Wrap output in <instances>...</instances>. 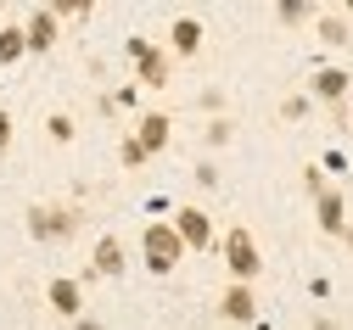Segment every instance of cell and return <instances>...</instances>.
<instances>
[{
  "label": "cell",
  "mask_w": 353,
  "mask_h": 330,
  "mask_svg": "<svg viewBox=\"0 0 353 330\" xmlns=\"http://www.w3.org/2000/svg\"><path fill=\"white\" fill-rule=\"evenodd\" d=\"M202 39H208L202 17H174V23H168V51H174V56H196Z\"/></svg>",
  "instance_id": "cell-11"
},
{
  "label": "cell",
  "mask_w": 353,
  "mask_h": 330,
  "mask_svg": "<svg viewBox=\"0 0 353 330\" xmlns=\"http://www.w3.org/2000/svg\"><path fill=\"white\" fill-rule=\"evenodd\" d=\"M90 6H96V0H51L57 23H68V17H90Z\"/></svg>",
  "instance_id": "cell-17"
},
{
  "label": "cell",
  "mask_w": 353,
  "mask_h": 330,
  "mask_svg": "<svg viewBox=\"0 0 353 330\" xmlns=\"http://www.w3.org/2000/svg\"><path fill=\"white\" fill-rule=\"evenodd\" d=\"M347 90H353V73H347V68H320V73H314V84H308V96L325 101V107H342Z\"/></svg>",
  "instance_id": "cell-10"
},
{
  "label": "cell",
  "mask_w": 353,
  "mask_h": 330,
  "mask_svg": "<svg viewBox=\"0 0 353 330\" xmlns=\"http://www.w3.org/2000/svg\"><path fill=\"white\" fill-rule=\"evenodd\" d=\"M141 101V84H123V90H112V107H135Z\"/></svg>",
  "instance_id": "cell-24"
},
{
  "label": "cell",
  "mask_w": 353,
  "mask_h": 330,
  "mask_svg": "<svg viewBox=\"0 0 353 330\" xmlns=\"http://www.w3.org/2000/svg\"><path fill=\"white\" fill-rule=\"evenodd\" d=\"M314 218H320L325 235H336V241H342V229H347V207H342V191H336V185H325V191L314 196Z\"/></svg>",
  "instance_id": "cell-12"
},
{
  "label": "cell",
  "mask_w": 353,
  "mask_h": 330,
  "mask_svg": "<svg viewBox=\"0 0 353 330\" xmlns=\"http://www.w3.org/2000/svg\"><path fill=\"white\" fill-rule=\"evenodd\" d=\"M225 263H230V274L241 280V286H252V280L263 274V252H258V241H252L247 224H230L225 229Z\"/></svg>",
  "instance_id": "cell-2"
},
{
  "label": "cell",
  "mask_w": 353,
  "mask_h": 330,
  "mask_svg": "<svg viewBox=\"0 0 353 330\" xmlns=\"http://www.w3.org/2000/svg\"><path fill=\"white\" fill-rule=\"evenodd\" d=\"M123 51H129V62H135V73H141V84H146V90H168V79H174V62L157 51L152 39H141V34H135V39L123 45Z\"/></svg>",
  "instance_id": "cell-4"
},
{
  "label": "cell",
  "mask_w": 353,
  "mask_h": 330,
  "mask_svg": "<svg viewBox=\"0 0 353 330\" xmlns=\"http://www.w3.org/2000/svg\"><path fill=\"white\" fill-rule=\"evenodd\" d=\"M46 302H51L62 319H79V313H84V286H79L73 274H57L51 286H46Z\"/></svg>",
  "instance_id": "cell-9"
},
{
  "label": "cell",
  "mask_w": 353,
  "mask_h": 330,
  "mask_svg": "<svg viewBox=\"0 0 353 330\" xmlns=\"http://www.w3.org/2000/svg\"><path fill=\"white\" fill-rule=\"evenodd\" d=\"M174 229H180V241H185V252H208L213 247V218L202 213V207H180L168 218Z\"/></svg>",
  "instance_id": "cell-5"
},
{
  "label": "cell",
  "mask_w": 353,
  "mask_h": 330,
  "mask_svg": "<svg viewBox=\"0 0 353 330\" xmlns=\"http://www.w3.org/2000/svg\"><path fill=\"white\" fill-rule=\"evenodd\" d=\"M23 34H28V51H57L62 23H57V12H51V6H39V12L23 23Z\"/></svg>",
  "instance_id": "cell-13"
},
{
  "label": "cell",
  "mask_w": 353,
  "mask_h": 330,
  "mask_svg": "<svg viewBox=\"0 0 353 330\" xmlns=\"http://www.w3.org/2000/svg\"><path fill=\"white\" fill-rule=\"evenodd\" d=\"M129 269V252H123V241L118 235H101V241L90 247V274H101V280H118Z\"/></svg>",
  "instance_id": "cell-8"
},
{
  "label": "cell",
  "mask_w": 353,
  "mask_h": 330,
  "mask_svg": "<svg viewBox=\"0 0 353 330\" xmlns=\"http://www.w3.org/2000/svg\"><path fill=\"white\" fill-rule=\"evenodd\" d=\"M46 134L57 140V146H68V140H73V118H68V112H51V118H46Z\"/></svg>",
  "instance_id": "cell-18"
},
{
  "label": "cell",
  "mask_w": 353,
  "mask_h": 330,
  "mask_svg": "<svg viewBox=\"0 0 353 330\" xmlns=\"http://www.w3.org/2000/svg\"><path fill=\"white\" fill-rule=\"evenodd\" d=\"M17 56H28V34H23V23H0V68H12Z\"/></svg>",
  "instance_id": "cell-14"
},
{
  "label": "cell",
  "mask_w": 353,
  "mask_h": 330,
  "mask_svg": "<svg viewBox=\"0 0 353 330\" xmlns=\"http://www.w3.org/2000/svg\"><path fill=\"white\" fill-rule=\"evenodd\" d=\"M118 163H123V168H141V163H146V152L135 146V134H129V140H118Z\"/></svg>",
  "instance_id": "cell-20"
},
{
  "label": "cell",
  "mask_w": 353,
  "mask_h": 330,
  "mask_svg": "<svg viewBox=\"0 0 353 330\" xmlns=\"http://www.w3.org/2000/svg\"><path fill=\"white\" fill-rule=\"evenodd\" d=\"M225 140H230V118H213L208 123V146H225Z\"/></svg>",
  "instance_id": "cell-22"
},
{
  "label": "cell",
  "mask_w": 353,
  "mask_h": 330,
  "mask_svg": "<svg viewBox=\"0 0 353 330\" xmlns=\"http://www.w3.org/2000/svg\"><path fill=\"white\" fill-rule=\"evenodd\" d=\"M219 319H230V324H258V297H252V286L230 280V286L219 291Z\"/></svg>",
  "instance_id": "cell-6"
},
{
  "label": "cell",
  "mask_w": 353,
  "mask_h": 330,
  "mask_svg": "<svg viewBox=\"0 0 353 330\" xmlns=\"http://www.w3.org/2000/svg\"><path fill=\"white\" fill-rule=\"evenodd\" d=\"M79 229V207H62V202H34L28 207V235L34 241H68Z\"/></svg>",
  "instance_id": "cell-3"
},
{
  "label": "cell",
  "mask_w": 353,
  "mask_h": 330,
  "mask_svg": "<svg viewBox=\"0 0 353 330\" xmlns=\"http://www.w3.org/2000/svg\"><path fill=\"white\" fill-rule=\"evenodd\" d=\"M73 330H107L101 319H73Z\"/></svg>",
  "instance_id": "cell-25"
},
{
  "label": "cell",
  "mask_w": 353,
  "mask_h": 330,
  "mask_svg": "<svg viewBox=\"0 0 353 330\" xmlns=\"http://www.w3.org/2000/svg\"><path fill=\"white\" fill-rule=\"evenodd\" d=\"M314 330H336V324H331V319H314Z\"/></svg>",
  "instance_id": "cell-26"
},
{
  "label": "cell",
  "mask_w": 353,
  "mask_h": 330,
  "mask_svg": "<svg viewBox=\"0 0 353 330\" xmlns=\"http://www.w3.org/2000/svg\"><path fill=\"white\" fill-rule=\"evenodd\" d=\"M12 140H17V123H12V112H6V107H0V152H6Z\"/></svg>",
  "instance_id": "cell-23"
},
{
  "label": "cell",
  "mask_w": 353,
  "mask_h": 330,
  "mask_svg": "<svg viewBox=\"0 0 353 330\" xmlns=\"http://www.w3.org/2000/svg\"><path fill=\"white\" fill-rule=\"evenodd\" d=\"M314 28H320V39H325V45H347V39H353V23H347L342 12H325V17H314Z\"/></svg>",
  "instance_id": "cell-15"
},
{
  "label": "cell",
  "mask_w": 353,
  "mask_h": 330,
  "mask_svg": "<svg viewBox=\"0 0 353 330\" xmlns=\"http://www.w3.org/2000/svg\"><path fill=\"white\" fill-rule=\"evenodd\" d=\"M342 241H347V247H353V224H347V229H342Z\"/></svg>",
  "instance_id": "cell-27"
},
{
  "label": "cell",
  "mask_w": 353,
  "mask_h": 330,
  "mask_svg": "<svg viewBox=\"0 0 353 330\" xmlns=\"http://www.w3.org/2000/svg\"><path fill=\"white\" fill-rule=\"evenodd\" d=\"M168 134H174V118H168V112H141V123H135V146H141L146 157L168 152Z\"/></svg>",
  "instance_id": "cell-7"
},
{
  "label": "cell",
  "mask_w": 353,
  "mask_h": 330,
  "mask_svg": "<svg viewBox=\"0 0 353 330\" xmlns=\"http://www.w3.org/2000/svg\"><path fill=\"white\" fill-rule=\"evenodd\" d=\"M303 191H308V196H320V191H325V168L308 163V168H303Z\"/></svg>",
  "instance_id": "cell-21"
},
{
  "label": "cell",
  "mask_w": 353,
  "mask_h": 330,
  "mask_svg": "<svg viewBox=\"0 0 353 330\" xmlns=\"http://www.w3.org/2000/svg\"><path fill=\"white\" fill-rule=\"evenodd\" d=\"M308 112H314V96H292V101H281V118H308Z\"/></svg>",
  "instance_id": "cell-19"
},
{
  "label": "cell",
  "mask_w": 353,
  "mask_h": 330,
  "mask_svg": "<svg viewBox=\"0 0 353 330\" xmlns=\"http://www.w3.org/2000/svg\"><path fill=\"white\" fill-rule=\"evenodd\" d=\"M275 17H281L286 28H297V23L314 17V6H308V0H275Z\"/></svg>",
  "instance_id": "cell-16"
},
{
  "label": "cell",
  "mask_w": 353,
  "mask_h": 330,
  "mask_svg": "<svg viewBox=\"0 0 353 330\" xmlns=\"http://www.w3.org/2000/svg\"><path fill=\"white\" fill-rule=\"evenodd\" d=\"M141 258H146V269H152V274H174V269H180V258H185L180 229L163 224V218H152V224L141 229Z\"/></svg>",
  "instance_id": "cell-1"
}]
</instances>
